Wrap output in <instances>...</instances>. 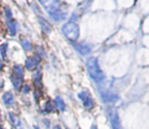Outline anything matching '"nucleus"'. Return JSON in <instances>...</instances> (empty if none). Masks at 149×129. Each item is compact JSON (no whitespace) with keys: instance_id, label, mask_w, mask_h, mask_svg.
I'll use <instances>...</instances> for the list:
<instances>
[{"instance_id":"1","label":"nucleus","mask_w":149,"mask_h":129,"mask_svg":"<svg viewBox=\"0 0 149 129\" xmlns=\"http://www.w3.org/2000/svg\"><path fill=\"white\" fill-rule=\"evenodd\" d=\"M86 67H87V71H88L90 77H91L94 82H100L104 80V72H102V70L100 69L96 58H94V57L88 58L86 61Z\"/></svg>"},{"instance_id":"14","label":"nucleus","mask_w":149,"mask_h":129,"mask_svg":"<svg viewBox=\"0 0 149 129\" xmlns=\"http://www.w3.org/2000/svg\"><path fill=\"white\" fill-rule=\"evenodd\" d=\"M8 28H9V33L10 35H15V31H16V26H15V22H8Z\"/></svg>"},{"instance_id":"18","label":"nucleus","mask_w":149,"mask_h":129,"mask_svg":"<svg viewBox=\"0 0 149 129\" xmlns=\"http://www.w3.org/2000/svg\"><path fill=\"white\" fill-rule=\"evenodd\" d=\"M29 91H30V87H29V86H24V89H22V93H28Z\"/></svg>"},{"instance_id":"23","label":"nucleus","mask_w":149,"mask_h":129,"mask_svg":"<svg viewBox=\"0 0 149 129\" xmlns=\"http://www.w3.org/2000/svg\"><path fill=\"white\" fill-rule=\"evenodd\" d=\"M0 4H1V2H0Z\"/></svg>"},{"instance_id":"5","label":"nucleus","mask_w":149,"mask_h":129,"mask_svg":"<svg viewBox=\"0 0 149 129\" xmlns=\"http://www.w3.org/2000/svg\"><path fill=\"white\" fill-rule=\"evenodd\" d=\"M78 98L83 102V106H84L87 110H90L93 108L94 102H93V100H92L91 96L89 95V93H87V91H82V93H80L78 95Z\"/></svg>"},{"instance_id":"24","label":"nucleus","mask_w":149,"mask_h":129,"mask_svg":"<svg viewBox=\"0 0 149 129\" xmlns=\"http://www.w3.org/2000/svg\"><path fill=\"white\" fill-rule=\"evenodd\" d=\"M0 129H2V128H0Z\"/></svg>"},{"instance_id":"4","label":"nucleus","mask_w":149,"mask_h":129,"mask_svg":"<svg viewBox=\"0 0 149 129\" xmlns=\"http://www.w3.org/2000/svg\"><path fill=\"white\" fill-rule=\"evenodd\" d=\"M45 8L48 10V13H49V15L51 16L54 20H56V22L64 20L65 16H66L65 12H63L62 10H61V8L59 7V6L55 5V2L51 3L49 6H45Z\"/></svg>"},{"instance_id":"10","label":"nucleus","mask_w":149,"mask_h":129,"mask_svg":"<svg viewBox=\"0 0 149 129\" xmlns=\"http://www.w3.org/2000/svg\"><path fill=\"white\" fill-rule=\"evenodd\" d=\"M2 100H3L5 105H7V106L13 105L14 99H13V96H12V93H10V91H7V93H4L3 97H2Z\"/></svg>"},{"instance_id":"15","label":"nucleus","mask_w":149,"mask_h":129,"mask_svg":"<svg viewBox=\"0 0 149 129\" xmlns=\"http://www.w3.org/2000/svg\"><path fill=\"white\" fill-rule=\"evenodd\" d=\"M6 50H7V45L6 44H3V45L0 46V53H1L3 59L6 58Z\"/></svg>"},{"instance_id":"21","label":"nucleus","mask_w":149,"mask_h":129,"mask_svg":"<svg viewBox=\"0 0 149 129\" xmlns=\"http://www.w3.org/2000/svg\"><path fill=\"white\" fill-rule=\"evenodd\" d=\"M33 129H40L39 127H37V126H36V127H33Z\"/></svg>"},{"instance_id":"19","label":"nucleus","mask_w":149,"mask_h":129,"mask_svg":"<svg viewBox=\"0 0 149 129\" xmlns=\"http://www.w3.org/2000/svg\"><path fill=\"white\" fill-rule=\"evenodd\" d=\"M53 129H61V127H60V126H58V125H56Z\"/></svg>"},{"instance_id":"12","label":"nucleus","mask_w":149,"mask_h":129,"mask_svg":"<svg viewBox=\"0 0 149 129\" xmlns=\"http://www.w3.org/2000/svg\"><path fill=\"white\" fill-rule=\"evenodd\" d=\"M55 104H56V107L60 110V111H64L65 110V104H64V101L61 99L60 97H57L55 99Z\"/></svg>"},{"instance_id":"11","label":"nucleus","mask_w":149,"mask_h":129,"mask_svg":"<svg viewBox=\"0 0 149 129\" xmlns=\"http://www.w3.org/2000/svg\"><path fill=\"white\" fill-rule=\"evenodd\" d=\"M9 116V119H10V122H11L12 125L15 127V129H22V126H20V121L15 115H13L12 113H9L8 114Z\"/></svg>"},{"instance_id":"6","label":"nucleus","mask_w":149,"mask_h":129,"mask_svg":"<svg viewBox=\"0 0 149 129\" xmlns=\"http://www.w3.org/2000/svg\"><path fill=\"white\" fill-rule=\"evenodd\" d=\"M109 118H110V122L112 124L113 129H121V125H120V121H119V116L117 114L116 110L114 109H110L108 112Z\"/></svg>"},{"instance_id":"13","label":"nucleus","mask_w":149,"mask_h":129,"mask_svg":"<svg viewBox=\"0 0 149 129\" xmlns=\"http://www.w3.org/2000/svg\"><path fill=\"white\" fill-rule=\"evenodd\" d=\"M20 44H22V48H24V51L29 52L31 50V45L30 41H28L26 39H24V40L20 41Z\"/></svg>"},{"instance_id":"17","label":"nucleus","mask_w":149,"mask_h":129,"mask_svg":"<svg viewBox=\"0 0 149 129\" xmlns=\"http://www.w3.org/2000/svg\"><path fill=\"white\" fill-rule=\"evenodd\" d=\"M4 11H5V16L7 18H11L12 15H11V11H10V9L8 7H5L4 8Z\"/></svg>"},{"instance_id":"9","label":"nucleus","mask_w":149,"mask_h":129,"mask_svg":"<svg viewBox=\"0 0 149 129\" xmlns=\"http://www.w3.org/2000/svg\"><path fill=\"white\" fill-rule=\"evenodd\" d=\"M39 24H40V26H41V28H42V31H43L45 34H50V33H51L52 26H51V24H50L49 22L45 20V18L40 17L39 18Z\"/></svg>"},{"instance_id":"2","label":"nucleus","mask_w":149,"mask_h":129,"mask_svg":"<svg viewBox=\"0 0 149 129\" xmlns=\"http://www.w3.org/2000/svg\"><path fill=\"white\" fill-rule=\"evenodd\" d=\"M62 33L70 41H76L79 37V26L74 22H68L62 26Z\"/></svg>"},{"instance_id":"22","label":"nucleus","mask_w":149,"mask_h":129,"mask_svg":"<svg viewBox=\"0 0 149 129\" xmlns=\"http://www.w3.org/2000/svg\"><path fill=\"white\" fill-rule=\"evenodd\" d=\"M2 67V64H1V62H0V68H1Z\"/></svg>"},{"instance_id":"16","label":"nucleus","mask_w":149,"mask_h":129,"mask_svg":"<svg viewBox=\"0 0 149 129\" xmlns=\"http://www.w3.org/2000/svg\"><path fill=\"white\" fill-rule=\"evenodd\" d=\"M45 111L46 112H52L53 111V104L51 103V101H48L47 104L45 106Z\"/></svg>"},{"instance_id":"20","label":"nucleus","mask_w":149,"mask_h":129,"mask_svg":"<svg viewBox=\"0 0 149 129\" xmlns=\"http://www.w3.org/2000/svg\"><path fill=\"white\" fill-rule=\"evenodd\" d=\"M90 129H97V128H96V126H95V125H92V127L90 128Z\"/></svg>"},{"instance_id":"7","label":"nucleus","mask_w":149,"mask_h":129,"mask_svg":"<svg viewBox=\"0 0 149 129\" xmlns=\"http://www.w3.org/2000/svg\"><path fill=\"white\" fill-rule=\"evenodd\" d=\"M40 61H41V57L39 55H33L31 57H29L26 61V67L29 70H33L38 67Z\"/></svg>"},{"instance_id":"8","label":"nucleus","mask_w":149,"mask_h":129,"mask_svg":"<svg viewBox=\"0 0 149 129\" xmlns=\"http://www.w3.org/2000/svg\"><path fill=\"white\" fill-rule=\"evenodd\" d=\"M74 48L76 49V51L78 52L80 55H87L88 53H90L91 49L88 45H85V44H75Z\"/></svg>"},{"instance_id":"3","label":"nucleus","mask_w":149,"mask_h":129,"mask_svg":"<svg viewBox=\"0 0 149 129\" xmlns=\"http://www.w3.org/2000/svg\"><path fill=\"white\" fill-rule=\"evenodd\" d=\"M22 78H24V67L20 65H15L13 67V74L11 75V82L15 89H20Z\"/></svg>"}]
</instances>
